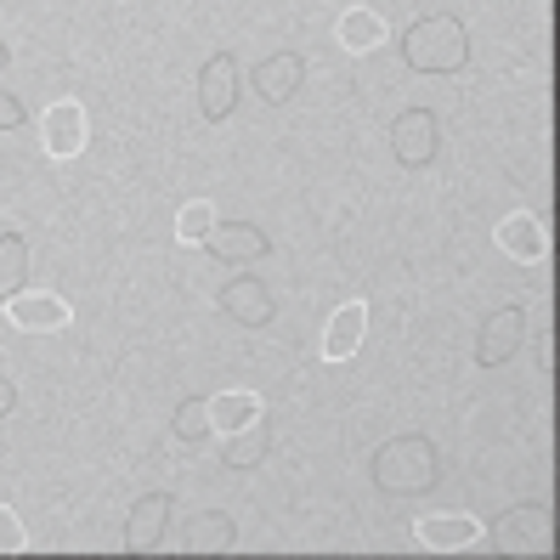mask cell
<instances>
[{
    "instance_id": "1",
    "label": "cell",
    "mask_w": 560,
    "mask_h": 560,
    "mask_svg": "<svg viewBox=\"0 0 560 560\" xmlns=\"http://www.w3.org/2000/svg\"><path fill=\"white\" fill-rule=\"evenodd\" d=\"M369 476L380 492H402V499H413V492H431L442 481V453L431 436H390L374 447L369 458Z\"/></svg>"
},
{
    "instance_id": "2",
    "label": "cell",
    "mask_w": 560,
    "mask_h": 560,
    "mask_svg": "<svg viewBox=\"0 0 560 560\" xmlns=\"http://www.w3.org/2000/svg\"><path fill=\"white\" fill-rule=\"evenodd\" d=\"M402 62L413 74H458L470 62V28L458 23L453 12H431L408 23L402 35Z\"/></svg>"
},
{
    "instance_id": "3",
    "label": "cell",
    "mask_w": 560,
    "mask_h": 560,
    "mask_svg": "<svg viewBox=\"0 0 560 560\" xmlns=\"http://www.w3.org/2000/svg\"><path fill=\"white\" fill-rule=\"evenodd\" d=\"M492 549L499 555H549L555 549V526H549V510L544 504H515L492 521Z\"/></svg>"
},
{
    "instance_id": "4",
    "label": "cell",
    "mask_w": 560,
    "mask_h": 560,
    "mask_svg": "<svg viewBox=\"0 0 560 560\" xmlns=\"http://www.w3.org/2000/svg\"><path fill=\"white\" fill-rule=\"evenodd\" d=\"M390 153H397L402 171H424L442 153V119L436 108H402L390 119Z\"/></svg>"
},
{
    "instance_id": "5",
    "label": "cell",
    "mask_w": 560,
    "mask_h": 560,
    "mask_svg": "<svg viewBox=\"0 0 560 560\" xmlns=\"http://www.w3.org/2000/svg\"><path fill=\"white\" fill-rule=\"evenodd\" d=\"M301 80H306V57L301 51H272V57H260L255 69H249V91L267 108H283L289 96L301 91Z\"/></svg>"
},
{
    "instance_id": "6",
    "label": "cell",
    "mask_w": 560,
    "mask_h": 560,
    "mask_svg": "<svg viewBox=\"0 0 560 560\" xmlns=\"http://www.w3.org/2000/svg\"><path fill=\"white\" fill-rule=\"evenodd\" d=\"M85 130H91L85 108L74 103V96H57V103L46 108V119H40V148L51 159H80L85 153Z\"/></svg>"
},
{
    "instance_id": "7",
    "label": "cell",
    "mask_w": 560,
    "mask_h": 560,
    "mask_svg": "<svg viewBox=\"0 0 560 560\" xmlns=\"http://www.w3.org/2000/svg\"><path fill=\"white\" fill-rule=\"evenodd\" d=\"M521 346H526V312L521 306H499L481 323V335H476V362L481 369H504Z\"/></svg>"
},
{
    "instance_id": "8",
    "label": "cell",
    "mask_w": 560,
    "mask_h": 560,
    "mask_svg": "<svg viewBox=\"0 0 560 560\" xmlns=\"http://www.w3.org/2000/svg\"><path fill=\"white\" fill-rule=\"evenodd\" d=\"M199 108L205 119H226L238 108V62L233 51H210L205 69H199Z\"/></svg>"
},
{
    "instance_id": "9",
    "label": "cell",
    "mask_w": 560,
    "mask_h": 560,
    "mask_svg": "<svg viewBox=\"0 0 560 560\" xmlns=\"http://www.w3.org/2000/svg\"><path fill=\"white\" fill-rule=\"evenodd\" d=\"M164 526H171V492H142L125 515V549L130 555H148L164 544Z\"/></svg>"
},
{
    "instance_id": "10",
    "label": "cell",
    "mask_w": 560,
    "mask_h": 560,
    "mask_svg": "<svg viewBox=\"0 0 560 560\" xmlns=\"http://www.w3.org/2000/svg\"><path fill=\"white\" fill-rule=\"evenodd\" d=\"M221 312L233 323H244V328H267L272 323V289L260 283L255 272H238V278H226V289H221Z\"/></svg>"
},
{
    "instance_id": "11",
    "label": "cell",
    "mask_w": 560,
    "mask_h": 560,
    "mask_svg": "<svg viewBox=\"0 0 560 560\" xmlns=\"http://www.w3.org/2000/svg\"><path fill=\"white\" fill-rule=\"evenodd\" d=\"M7 317L23 328V335H57V328H69V301H62V294L18 289L12 301H7Z\"/></svg>"
},
{
    "instance_id": "12",
    "label": "cell",
    "mask_w": 560,
    "mask_h": 560,
    "mask_svg": "<svg viewBox=\"0 0 560 560\" xmlns=\"http://www.w3.org/2000/svg\"><path fill=\"white\" fill-rule=\"evenodd\" d=\"M413 538L431 549V555H458V549L481 544V521L476 515H419Z\"/></svg>"
},
{
    "instance_id": "13",
    "label": "cell",
    "mask_w": 560,
    "mask_h": 560,
    "mask_svg": "<svg viewBox=\"0 0 560 560\" xmlns=\"http://www.w3.org/2000/svg\"><path fill=\"white\" fill-rule=\"evenodd\" d=\"M499 249H504L510 260H521V267H533V260L549 255V226H544L533 210H515V215L499 221Z\"/></svg>"
},
{
    "instance_id": "14",
    "label": "cell",
    "mask_w": 560,
    "mask_h": 560,
    "mask_svg": "<svg viewBox=\"0 0 560 560\" xmlns=\"http://www.w3.org/2000/svg\"><path fill=\"white\" fill-rule=\"evenodd\" d=\"M205 249H210L215 260H233V267H238V260H260V255H267L272 238L260 233L255 221H215L210 238H205Z\"/></svg>"
},
{
    "instance_id": "15",
    "label": "cell",
    "mask_w": 560,
    "mask_h": 560,
    "mask_svg": "<svg viewBox=\"0 0 560 560\" xmlns=\"http://www.w3.org/2000/svg\"><path fill=\"white\" fill-rule=\"evenodd\" d=\"M362 335H369V306L362 301H346L335 317H328V335H323V357L328 362H346L362 351Z\"/></svg>"
},
{
    "instance_id": "16",
    "label": "cell",
    "mask_w": 560,
    "mask_h": 560,
    "mask_svg": "<svg viewBox=\"0 0 560 560\" xmlns=\"http://www.w3.org/2000/svg\"><path fill=\"white\" fill-rule=\"evenodd\" d=\"M238 544V526L233 515H221V510H205V515H192L182 526V549H199V555H226Z\"/></svg>"
},
{
    "instance_id": "17",
    "label": "cell",
    "mask_w": 560,
    "mask_h": 560,
    "mask_svg": "<svg viewBox=\"0 0 560 560\" xmlns=\"http://www.w3.org/2000/svg\"><path fill=\"white\" fill-rule=\"evenodd\" d=\"M335 35H340V46H346L351 57H369V51L385 46V18L369 12V7H351V12H340Z\"/></svg>"
},
{
    "instance_id": "18",
    "label": "cell",
    "mask_w": 560,
    "mask_h": 560,
    "mask_svg": "<svg viewBox=\"0 0 560 560\" xmlns=\"http://www.w3.org/2000/svg\"><path fill=\"white\" fill-rule=\"evenodd\" d=\"M267 447H272L267 419H255V424H244V431H226V436H221V458H226V470H255L260 458H267Z\"/></svg>"
},
{
    "instance_id": "19",
    "label": "cell",
    "mask_w": 560,
    "mask_h": 560,
    "mask_svg": "<svg viewBox=\"0 0 560 560\" xmlns=\"http://www.w3.org/2000/svg\"><path fill=\"white\" fill-rule=\"evenodd\" d=\"M255 419H267V413H260V397H255V390H221V397H210V424H215V436L244 431V424H255Z\"/></svg>"
},
{
    "instance_id": "20",
    "label": "cell",
    "mask_w": 560,
    "mask_h": 560,
    "mask_svg": "<svg viewBox=\"0 0 560 560\" xmlns=\"http://www.w3.org/2000/svg\"><path fill=\"white\" fill-rule=\"evenodd\" d=\"M28 283V238L23 233H0V301H12V294Z\"/></svg>"
},
{
    "instance_id": "21",
    "label": "cell",
    "mask_w": 560,
    "mask_h": 560,
    "mask_svg": "<svg viewBox=\"0 0 560 560\" xmlns=\"http://www.w3.org/2000/svg\"><path fill=\"white\" fill-rule=\"evenodd\" d=\"M171 431H176V442H210L215 436V424H210V402L205 397H182V408H176V419H171Z\"/></svg>"
},
{
    "instance_id": "22",
    "label": "cell",
    "mask_w": 560,
    "mask_h": 560,
    "mask_svg": "<svg viewBox=\"0 0 560 560\" xmlns=\"http://www.w3.org/2000/svg\"><path fill=\"white\" fill-rule=\"evenodd\" d=\"M215 221H221V215H215L210 199H192V205H182V215H176V238H182V244H205Z\"/></svg>"
},
{
    "instance_id": "23",
    "label": "cell",
    "mask_w": 560,
    "mask_h": 560,
    "mask_svg": "<svg viewBox=\"0 0 560 560\" xmlns=\"http://www.w3.org/2000/svg\"><path fill=\"white\" fill-rule=\"evenodd\" d=\"M18 549H28V538H23V521H18V510L0 504V555H18Z\"/></svg>"
},
{
    "instance_id": "24",
    "label": "cell",
    "mask_w": 560,
    "mask_h": 560,
    "mask_svg": "<svg viewBox=\"0 0 560 560\" xmlns=\"http://www.w3.org/2000/svg\"><path fill=\"white\" fill-rule=\"evenodd\" d=\"M18 125H23V103L12 91H0V130H18Z\"/></svg>"
},
{
    "instance_id": "25",
    "label": "cell",
    "mask_w": 560,
    "mask_h": 560,
    "mask_svg": "<svg viewBox=\"0 0 560 560\" xmlns=\"http://www.w3.org/2000/svg\"><path fill=\"white\" fill-rule=\"evenodd\" d=\"M12 408H18V385H12L7 374H0V419H7Z\"/></svg>"
},
{
    "instance_id": "26",
    "label": "cell",
    "mask_w": 560,
    "mask_h": 560,
    "mask_svg": "<svg viewBox=\"0 0 560 560\" xmlns=\"http://www.w3.org/2000/svg\"><path fill=\"white\" fill-rule=\"evenodd\" d=\"M7 62H12V46H7V40H0V69H7Z\"/></svg>"
}]
</instances>
